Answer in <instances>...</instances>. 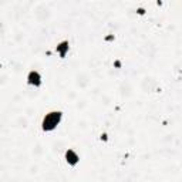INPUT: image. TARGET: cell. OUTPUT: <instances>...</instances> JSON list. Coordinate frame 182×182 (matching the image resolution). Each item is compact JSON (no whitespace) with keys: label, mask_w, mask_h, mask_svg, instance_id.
I'll use <instances>...</instances> for the list:
<instances>
[{"label":"cell","mask_w":182,"mask_h":182,"mask_svg":"<svg viewBox=\"0 0 182 182\" xmlns=\"http://www.w3.org/2000/svg\"><path fill=\"white\" fill-rule=\"evenodd\" d=\"M60 118H61L60 112H50V114H47L44 121H43V128H44L46 131L54 130V128L57 127V124L60 122Z\"/></svg>","instance_id":"cell-1"},{"label":"cell","mask_w":182,"mask_h":182,"mask_svg":"<svg viewBox=\"0 0 182 182\" xmlns=\"http://www.w3.org/2000/svg\"><path fill=\"white\" fill-rule=\"evenodd\" d=\"M29 83L38 86V84H40V76H38L37 73H30V76H29Z\"/></svg>","instance_id":"cell-2"},{"label":"cell","mask_w":182,"mask_h":182,"mask_svg":"<svg viewBox=\"0 0 182 182\" xmlns=\"http://www.w3.org/2000/svg\"><path fill=\"white\" fill-rule=\"evenodd\" d=\"M77 160H78V158H77L76 154H74L73 151H68V152H67V161H68V162L74 165V164L77 162Z\"/></svg>","instance_id":"cell-3"}]
</instances>
